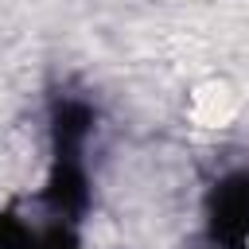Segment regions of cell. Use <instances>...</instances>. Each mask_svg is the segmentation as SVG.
I'll return each mask as SVG.
<instances>
[{
	"mask_svg": "<svg viewBox=\"0 0 249 249\" xmlns=\"http://www.w3.org/2000/svg\"><path fill=\"white\" fill-rule=\"evenodd\" d=\"M237 109H241V97H237V89H233L230 82H222V78H210V82L195 86L191 105H187V113H191V121H195L198 128H226V124L237 117Z\"/></svg>",
	"mask_w": 249,
	"mask_h": 249,
	"instance_id": "obj_1",
	"label": "cell"
},
{
	"mask_svg": "<svg viewBox=\"0 0 249 249\" xmlns=\"http://www.w3.org/2000/svg\"><path fill=\"white\" fill-rule=\"evenodd\" d=\"M245 249H249V233H245Z\"/></svg>",
	"mask_w": 249,
	"mask_h": 249,
	"instance_id": "obj_2",
	"label": "cell"
}]
</instances>
